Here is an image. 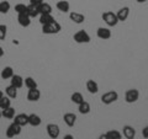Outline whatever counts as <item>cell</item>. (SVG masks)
I'll return each mask as SVG.
<instances>
[{"instance_id": "cell-7", "label": "cell", "mask_w": 148, "mask_h": 139, "mask_svg": "<svg viewBox=\"0 0 148 139\" xmlns=\"http://www.w3.org/2000/svg\"><path fill=\"white\" fill-rule=\"evenodd\" d=\"M46 129H47V134H48V137L51 139H57L59 137V134H61V129H59V127L54 123L47 124Z\"/></svg>"}, {"instance_id": "cell-40", "label": "cell", "mask_w": 148, "mask_h": 139, "mask_svg": "<svg viewBox=\"0 0 148 139\" xmlns=\"http://www.w3.org/2000/svg\"><path fill=\"white\" fill-rule=\"evenodd\" d=\"M3 96H4V94H3V91H1V90H0V99H1V97H3Z\"/></svg>"}, {"instance_id": "cell-9", "label": "cell", "mask_w": 148, "mask_h": 139, "mask_svg": "<svg viewBox=\"0 0 148 139\" xmlns=\"http://www.w3.org/2000/svg\"><path fill=\"white\" fill-rule=\"evenodd\" d=\"M96 36H98V38L100 40H110L111 38V31L110 29L108 27H99L98 30H96Z\"/></svg>"}, {"instance_id": "cell-2", "label": "cell", "mask_w": 148, "mask_h": 139, "mask_svg": "<svg viewBox=\"0 0 148 139\" xmlns=\"http://www.w3.org/2000/svg\"><path fill=\"white\" fill-rule=\"evenodd\" d=\"M103 20L105 21V24L110 26V27H114L119 24V20H117V16H116V12H112V11H105L103 12Z\"/></svg>"}, {"instance_id": "cell-6", "label": "cell", "mask_w": 148, "mask_h": 139, "mask_svg": "<svg viewBox=\"0 0 148 139\" xmlns=\"http://www.w3.org/2000/svg\"><path fill=\"white\" fill-rule=\"evenodd\" d=\"M140 99V91L137 89H130L125 94V101L127 104H135Z\"/></svg>"}, {"instance_id": "cell-33", "label": "cell", "mask_w": 148, "mask_h": 139, "mask_svg": "<svg viewBox=\"0 0 148 139\" xmlns=\"http://www.w3.org/2000/svg\"><path fill=\"white\" fill-rule=\"evenodd\" d=\"M6 35H8V27H6V25H0V41L5 40Z\"/></svg>"}, {"instance_id": "cell-21", "label": "cell", "mask_w": 148, "mask_h": 139, "mask_svg": "<svg viewBox=\"0 0 148 139\" xmlns=\"http://www.w3.org/2000/svg\"><path fill=\"white\" fill-rule=\"evenodd\" d=\"M14 69L11 67H5L1 70V73H0V76H1V79H4V80H8V79H11L12 75H14Z\"/></svg>"}, {"instance_id": "cell-15", "label": "cell", "mask_w": 148, "mask_h": 139, "mask_svg": "<svg viewBox=\"0 0 148 139\" xmlns=\"http://www.w3.org/2000/svg\"><path fill=\"white\" fill-rule=\"evenodd\" d=\"M17 22L22 27H29L31 25V17L27 14H21V15H17Z\"/></svg>"}, {"instance_id": "cell-8", "label": "cell", "mask_w": 148, "mask_h": 139, "mask_svg": "<svg viewBox=\"0 0 148 139\" xmlns=\"http://www.w3.org/2000/svg\"><path fill=\"white\" fill-rule=\"evenodd\" d=\"M14 122L16 124L21 127H25L29 124V114L26 113H18V114H15V117H14Z\"/></svg>"}, {"instance_id": "cell-25", "label": "cell", "mask_w": 148, "mask_h": 139, "mask_svg": "<svg viewBox=\"0 0 148 139\" xmlns=\"http://www.w3.org/2000/svg\"><path fill=\"white\" fill-rule=\"evenodd\" d=\"M54 21V17L52 16V14H46V15H41L40 16V24L41 25H47L51 24V22Z\"/></svg>"}, {"instance_id": "cell-41", "label": "cell", "mask_w": 148, "mask_h": 139, "mask_svg": "<svg viewBox=\"0 0 148 139\" xmlns=\"http://www.w3.org/2000/svg\"><path fill=\"white\" fill-rule=\"evenodd\" d=\"M0 118H1V110H0Z\"/></svg>"}, {"instance_id": "cell-28", "label": "cell", "mask_w": 148, "mask_h": 139, "mask_svg": "<svg viewBox=\"0 0 148 139\" xmlns=\"http://www.w3.org/2000/svg\"><path fill=\"white\" fill-rule=\"evenodd\" d=\"M11 106V99L8 96H3L0 99V110H5Z\"/></svg>"}, {"instance_id": "cell-29", "label": "cell", "mask_w": 148, "mask_h": 139, "mask_svg": "<svg viewBox=\"0 0 148 139\" xmlns=\"http://www.w3.org/2000/svg\"><path fill=\"white\" fill-rule=\"evenodd\" d=\"M71 100H72L73 104L80 105L83 101H84V97H83V95L80 92H74V94H72V96H71Z\"/></svg>"}, {"instance_id": "cell-20", "label": "cell", "mask_w": 148, "mask_h": 139, "mask_svg": "<svg viewBox=\"0 0 148 139\" xmlns=\"http://www.w3.org/2000/svg\"><path fill=\"white\" fill-rule=\"evenodd\" d=\"M56 7L61 12H68L69 9H71V5H69V3L67 0H59V1H57V4H56Z\"/></svg>"}, {"instance_id": "cell-16", "label": "cell", "mask_w": 148, "mask_h": 139, "mask_svg": "<svg viewBox=\"0 0 148 139\" xmlns=\"http://www.w3.org/2000/svg\"><path fill=\"white\" fill-rule=\"evenodd\" d=\"M63 119H64V123H66L68 127H73L77 122V116L72 112H68V113H64Z\"/></svg>"}, {"instance_id": "cell-39", "label": "cell", "mask_w": 148, "mask_h": 139, "mask_svg": "<svg viewBox=\"0 0 148 139\" xmlns=\"http://www.w3.org/2000/svg\"><path fill=\"white\" fill-rule=\"evenodd\" d=\"M136 1H137L138 4H143V3H146V1H148V0H136Z\"/></svg>"}, {"instance_id": "cell-1", "label": "cell", "mask_w": 148, "mask_h": 139, "mask_svg": "<svg viewBox=\"0 0 148 139\" xmlns=\"http://www.w3.org/2000/svg\"><path fill=\"white\" fill-rule=\"evenodd\" d=\"M61 30H62V26L59 25L56 20L53 22H51V24L42 26V32L45 35H57V33L61 32Z\"/></svg>"}, {"instance_id": "cell-12", "label": "cell", "mask_w": 148, "mask_h": 139, "mask_svg": "<svg viewBox=\"0 0 148 139\" xmlns=\"http://www.w3.org/2000/svg\"><path fill=\"white\" fill-rule=\"evenodd\" d=\"M41 97V91L37 89H29V92H27V100L31 101V102H36L38 101Z\"/></svg>"}, {"instance_id": "cell-31", "label": "cell", "mask_w": 148, "mask_h": 139, "mask_svg": "<svg viewBox=\"0 0 148 139\" xmlns=\"http://www.w3.org/2000/svg\"><path fill=\"white\" fill-rule=\"evenodd\" d=\"M10 3L6 1V0H4V1L0 3V14H8L9 11H10Z\"/></svg>"}, {"instance_id": "cell-11", "label": "cell", "mask_w": 148, "mask_h": 139, "mask_svg": "<svg viewBox=\"0 0 148 139\" xmlns=\"http://www.w3.org/2000/svg\"><path fill=\"white\" fill-rule=\"evenodd\" d=\"M130 15V7L128 6H123L121 9H119V11L116 12V16H117V20L119 22H123L128 18Z\"/></svg>"}, {"instance_id": "cell-23", "label": "cell", "mask_w": 148, "mask_h": 139, "mask_svg": "<svg viewBox=\"0 0 148 139\" xmlns=\"http://www.w3.org/2000/svg\"><path fill=\"white\" fill-rule=\"evenodd\" d=\"M1 117L8 118V119H12L15 117V108H12L11 106L5 110H1Z\"/></svg>"}, {"instance_id": "cell-37", "label": "cell", "mask_w": 148, "mask_h": 139, "mask_svg": "<svg viewBox=\"0 0 148 139\" xmlns=\"http://www.w3.org/2000/svg\"><path fill=\"white\" fill-rule=\"evenodd\" d=\"M98 139H108V137H106V134H100V136L98 137Z\"/></svg>"}, {"instance_id": "cell-5", "label": "cell", "mask_w": 148, "mask_h": 139, "mask_svg": "<svg viewBox=\"0 0 148 139\" xmlns=\"http://www.w3.org/2000/svg\"><path fill=\"white\" fill-rule=\"evenodd\" d=\"M21 132H22V127L18 126V124H16L15 122H12L10 126L8 127L6 132H5V136H6V138L11 139V138H14V137L18 136V134H21Z\"/></svg>"}, {"instance_id": "cell-26", "label": "cell", "mask_w": 148, "mask_h": 139, "mask_svg": "<svg viewBox=\"0 0 148 139\" xmlns=\"http://www.w3.org/2000/svg\"><path fill=\"white\" fill-rule=\"evenodd\" d=\"M27 15H29L31 18L38 16L40 12H38V9H37V6L36 5H32V4L27 5Z\"/></svg>"}, {"instance_id": "cell-32", "label": "cell", "mask_w": 148, "mask_h": 139, "mask_svg": "<svg viewBox=\"0 0 148 139\" xmlns=\"http://www.w3.org/2000/svg\"><path fill=\"white\" fill-rule=\"evenodd\" d=\"M15 11H16L17 15L27 14V5H25V4H16L15 5Z\"/></svg>"}, {"instance_id": "cell-13", "label": "cell", "mask_w": 148, "mask_h": 139, "mask_svg": "<svg viewBox=\"0 0 148 139\" xmlns=\"http://www.w3.org/2000/svg\"><path fill=\"white\" fill-rule=\"evenodd\" d=\"M69 18H71L74 24H78V25H80L85 21V16L80 12H77V11H72L69 14Z\"/></svg>"}, {"instance_id": "cell-38", "label": "cell", "mask_w": 148, "mask_h": 139, "mask_svg": "<svg viewBox=\"0 0 148 139\" xmlns=\"http://www.w3.org/2000/svg\"><path fill=\"white\" fill-rule=\"evenodd\" d=\"M4 53H5V52H4V49H3V47H0V58H1V57H3V55H4Z\"/></svg>"}, {"instance_id": "cell-4", "label": "cell", "mask_w": 148, "mask_h": 139, "mask_svg": "<svg viewBox=\"0 0 148 139\" xmlns=\"http://www.w3.org/2000/svg\"><path fill=\"white\" fill-rule=\"evenodd\" d=\"M73 40L75 41L77 43H79V44H82V43H89L91 41L90 35L85 30H79L78 32H75L74 36H73Z\"/></svg>"}, {"instance_id": "cell-3", "label": "cell", "mask_w": 148, "mask_h": 139, "mask_svg": "<svg viewBox=\"0 0 148 139\" xmlns=\"http://www.w3.org/2000/svg\"><path fill=\"white\" fill-rule=\"evenodd\" d=\"M117 100H119V94H117V91H115V90L105 92V94L101 96V102L104 105H111V104L116 102Z\"/></svg>"}, {"instance_id": "cell-19", "label": "cell", "mask_w": 148, "mask_h": 139, "mask_svg": "<svg viewBox=\"0 0 148 139\" xmlns=\"http://www.w3.org/2000/svg\"><path fill=\"white\" fill-rule=\"evenodd\" d=\"M86 90L90 92V94H96V92L99 91V85L98 82L91 80V79H89V80L86 81Z\"/></svg>"}, {"instance_id": "cell-14", "label": "cell", "mask_w": 148, "mask_h": 139, "mask_svg": "<svg viewBox=\"0 0 148 139\" xmlns=\"http://www.w3.org/2000/svg\"><path fill=\"white\" fill-rule=\"evenodd\" d=\"M10 85L15 86L16 89H21L24 86V78L21 75H17V74H14L12 78L10 79Z\"/></svg>"}, {"instance_id": "cell-18", "label": "cell", "mask_w": 148, "mask_h": 139, "mask_svg": "<svg viewBox=\"0 0 148 139\" xmlns=\"http://www.w3.org/2000/svg\"><path fill=\"white\" fill-rule=\"evenodd\" d=\"M37 9H38V12L40 15H46V14H52V6L49 5L48 3H42L40 4L38 6H37Z\"/></svg>"}, {"instance_id": "cell-24", "label": "cell", "mask_w": 148, "mask_h": 139, "mask_svg": "<svg viewBox=\"0 0 148 139\" xmlns=\"http://www.w3.org/2000/svg\"><path fill=\"white\" fill-rule=\"evenodd\" d=\"M5 94L8 97H10V99H16L17 97V89L12 85H9L5 87Z\"/></svg>"}, {"instance_id": "cell-17", "label": "cell", "mask_w": 148, "mask_h": 139, "mask_svg": "<svg viewBox=\"0 0 148 139\" xmlns=\"http://www.w3.org/2000/svg\"><path fill=\"white\" fill-rule=\"evenodd\" d=\"M41 123H42V119H41L38 114H36V113L29 114V124L31 127H38L41 126Z\"/></svg>"}, {"instance_id": "cell-36", "label": "cell", "mask_w": 148, "mask_h": 139, "mask_svg": "<svg viewBox=\"0 0 148 139\" xmlns=\"http://www.w3.org/2000/svg\"><path fill=\"white\" fill-rule=\"evenodd\" d=\"M63 139H74V137L72 136V134H66V136L63 137Z\"/></svg>"}, {"instance_id": "cell-30", "label": "cell", "mask_w": 148, "mask_h": 139, "mask_svg": "<svg viewBox=\"0 0 148 139\" xmlns=\"http://www.w3.org/2000/svg\"><path fill=\"white\" fill-rule=\"evenodd\" d=\"M105 134L108 137V139H122V134L119 131H115V129H111V131L106 132Z\"/></svg>"}, {"instance_id": "cell-35", "label": "cell", "mask_w": 148, "mask_h": 139, "mask_svg": "<svg viewBox=\"0 0 148 139\" xmlns=\"http://www.w3.org/2000/svg\"><path fill=\"white\" fill-rule=\"evenodd\" d=\"M45 1V0H30V4H32V5H36V6H38L40 4H42Z\"/></svg>"}, {"instance_id": "cell-34", "label": "cell", "mask_w": 148, "mask_h": 139, "mask_svg": "<svg viewBox=\"0 0 148 139\" xmlns=\"http://www.w3.org/2000/svg\"><path fill=\"white\" fill-rule=\"evenodd\" d=\"M142 136H143V138L148 139V126L143 127V129H142Z\"/></svg>"}, {"instance_id": "cell-22", "label": "cell", "mask_w": 148, "mask_h": 139, "mask_svg": "<svg viewBox=\"0 0 148 139\" xmlns=\"http://www.w3.org/2000/svg\"><path fill=\"white\" fill-rule=\"evenodd\" d=\"M78 111H79V113H82V114H88L91 111L90 104L86 102V101H83L80 105H78Z\"/></svg>"}, {"instance_id": "cell-10", "label": "cell", "mask_w": 148, "mask_h": 139, "mask_svg": "<svg viewBox=\"0 0 148 139\" xmlns=\"http://www.w3.org/2000/svg\"><path fill=\"white\" fill-rule=\"evenodd\" d=\"M122 134L126 139H135L136 138V129L132 126L126 124V126H123V128H122Z\"/></svg>"}, {"instance_id": "cell-27", "label": "cell", "mask_w": 148, "mask_h": 139, "mask_svg": "<svg viewBox=\"0 0 148 139\" xmlns=\"http://www.w3.org/2000/svg\"><path fill=\"white\" fill-rule=\"evenodd\" d=\"M24 84H25V86L27 87V89H36V87H37V82H36V80L32 76L25 78L24 79Z\"/></svg>"}]
</instances>
